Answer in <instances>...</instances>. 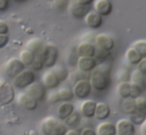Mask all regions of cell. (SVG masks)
Returning <instances> with one entry per match:
<instances>
[{
  "mask_svg": "<svg viewBox=\"0 0 146 135\" xmlns=\"http://www.w3.org/2000/svg\"><path fill=\"white\" fill-rule=\"evenodd\" d=\"M111 68L110 65L101 63L92 70L90 83L92 88L98 91L108 89L111 83Z\"/></svg>",
  "mask_w": 146,
  "mask_h": 135,
  "instance_id": "obj_1",
  "label": "cell"
},
{
  "mask_svg": "<svg viewBox=\"0 0 146 135\" xmlns=\"http://www.w3.org/2000/svg\"><path fill=\"white\" fill-rule=\"evenodd\" d=\"M41 130L44 134L64 135L66 133L67 127L56 118L48 117L41 122Z\"/></svg>",
  "mask_w": 146,
  "mask_h": 135,
  "instance_id": "obj_2",
  "label": "cell"
},
{
  "mask_svg": "<svg viewBox=\"0 0 146 135\" xmlns=\"http://www.w3.org/2000/svg\"><path fill=\"white\" fill-rule=\"evenodd\" d=\"M38 57L41 59L44 66L46 68H53L58 60V50L57 47L53 44L44 45L42 52Z\"/></svg>",
  "mask_w": 146,
  "mask_h": 135,
  "instance_id": "obj_3",
  "label": "cell"
},
{
  "mask_svg": "<svg viewBox=\"0 0 146 135\" xmlns=\"http://www.w3.org/2000/svg\"><path fill=\"white\" fill-rule=\"evenodd\" d=\"M14 79V84L16 88L19 89H24L27 88L35 80L34 73L29 70H23L21 72L16 75Z\"/></svg>",
  "mask_w": 146,
  "mask_h": 135,
  "instance_id": "obj_4",
  "label": "cell"
},
{
  "mask_svg": "<svg viewBox=\"0 0 146 135\" xmlns=\"http://www.w3.org/2000/svg\"><path fill=\"white\" fill-rule=\"evenodd\" d=\"M14 99L13 87L5 80L0 81V105H7Z\"/></svg>",
  "mask_w": 146,
  "mask_h": 135,
  "instance_id": "obj_5",
  "label": "cell"
},
{
  "mask_svg": "<svg viewBox=\"0 0 146 135\" xmlns=\"http://www.w3.org/2000/svg\"><path fill=\"white\" fill-rule=\"evenodd\" d=\"M24 70V65L20 60L12 58L7 61L4 66V72L7 77L14 78L16 75Z\"/></svg>",
  "mask_w": 146,
  "mask_h": 135,
  "instance_id": "obj_6",
  "label": "cell"
},
{
  "mask_svg": "<svg viewBox=\"0 0 146 135\" xmlns=\"http://www.w3.org/2000/svg\"><path fill=\"white\" fill-rule=\"evenodd\" d=\"M91 86L90 81L87 80H81L76 83L74 88V94L79 99L88 97L91 92Z\"/></svg>",
  "mask_w": 146,
  "mask_h": 135,
  "instance_id": "obj_7",
  "label": "cell"
},
{
  "mask_svg": "<svg viewBox=\"0 0 146 135\" xmlns=\"http://www.w3.org/2000/svg\"><path fill=\"white\" fill-rule=\"evenodd\" d=\"M27 94L37 101L44 100L46 96L45 87L41 82H33L27 87Z\"/></svg>",
  "mask_w": 146,
  "mask_h": 135,
  "instance_id": "obj_8",
  "label": "cell"
},
{
  "mask_svg": "<svg viewBox=\"0 0 146 135\" xmlns=\"http://www.w3.org/2000/svg\"><path fill=\"white\" fill-rule=\"evenodd\" d=\"M116 134L134 135L135 134V128L134 124L128 119H121L117 122L115 126Z\"/></svg>",
  "mask_w": 146,
  "mask_h": 135,
  "instance_id": "obj_9",
  "label": "cell"
},
{
  "mask_svg": "<svg viewBox=\"0 0 146 135\" xmlns=\"http://www.w3.org/2000/svg\"><path fill=\"white\" fill-rule=\"evenodd\" d=\"M17 101L19 105L26 110H34L38 106V101L36 100L34 97L27 93L19 94L17 98Z\"/></svg>",
  "mask_w": 146,
  "mask_h": 135,
  "instance_id": "obj_10",
  "label": "cell"
},
{
  "mask_svg": "<svg viewBox=\"0 0 146 135\" xmlns=\"http://www.w3.org/2000/svg\"><path fill=\"white\" fill-rule=\"evenodd\" d=\"M69 8L71 14L78 19H81L85 17L90 10L89 6L83 5V4L76 2L75 0L72 1V3H71Z\"/></svg>",
  "mask_w": 146,
  "mask_h": 135,
  "instance_id": "obj_11",
  "label": "cell"
},
{
  "mask_svg": "<svg viewBox=\"0 0 146 135\" xmlns=\"http://www.w3.org/2000/svg\"><path fill=\"white\" fill-rule=\"evenodd\" d=\"M77 65L80 70L87 72L94 70L97 65V62L94 57H79Z\"/></svg>",
  "mask_w": 146,
  "mask_h": 135,
  "instance_id": "obj_12",
  "label": "cell"
},
{
  "mask_svg": "<svg viewBox=\"0 0 146 135\" xmlns=\"http://www.w3.org/2000/svg\"><path fill=\"white\" fill-rule=\"evenodd\" d=\"M96 43L98 48L111 51L114 48L115 43L111 36L106 34H98L96 38Z\"/></svg>",
  "mask_w": 146,
  "mask_h": 135,
  "instance_id": "obj_13",
  "label": "cell"
},
{
  "mask_svg": "<svg viewBox=\"0 0 146 135\" xmlns=\"http://www.w3.org/2000/svg\"><path fill=\"white\" fill-rule=\"evenodd\" d=\"M94 9L101 16H108L112 12L113 5L109 0H96L94 4Z\"/></svg>",
  "mask_w": 146,
  "mask_h": 135,
  "instance_id": "obj_14",
  "label": "cell"
},
{
  "mask_svg": "<svg viewBox=\"0 0 146 135\" xmlns=\"http://www.w3.org/2000/svg\"><path fill=\"white\" fill-rule=\"evenodd\" d=\"M86 24L92 28H98L102 26V16L100 15L96 11H88L85 16Z\"/></svg>",
  "mask_w": 146,
  "mask_h": 135,
  "instance_id": "obj_15",
  "label": "cell"
},
{
  "mask_svg": "<svg viewBox=\"0 0 146 135\" xmlns=\"http://www.w3.org/2000/svg\"><path fill=\"white\" fill-rule=\"evenodd\" d=\"M60 80L53 71L46 72L43 75V83L48 89H54L59 85Z\"/></svg>",
  "mask_w": 146,
  "mask_h": 135,
  "instance_id": "obj_16",
  "label": "cell"
},
{
  "mask_svg": "<svg viewBox=\"0 0 146 135\" xmlns=\"http://www.w3.org/2000/svg\"><path fill=\"white\" fill-rule=\"evenodd\" d=\"M96 104L95 101L91 99L84 101L81 106V112L83 116L87 118H91L94 117Z\"/></svg>",
  "mask_w": 146,
  "mask_h": 135,
  "instance_id": "obj_17",
  "label": "cell"
},
{
  "mask_svg": "<svg viewBox=\"0 0 146 135\" xmlns=\"http://www.w3.org/2000/svg\"><path fill=\"white\" fill-rule=\"evenodd\" d=\"M96 48L89 43H81L77 48V55L79 57H94Z\"/></svg>",
  "mask_w": 146,
  "mask_h": 135,
  "instance_id": "obj_18",
  "label": "cell"
},
{
  "mask_svg": "<svg viewBox=\"0 0 146 135\" xmlns=\"http://www.w3.org/2000/svg\"><path fill=\"white\" fill-rule=\"evenodd\" d=\"M74 112V106L71 102H64L58 106L57 109V115L58 118L61 120L66 119L69 115Z\"/></svg>",
  "mask_w": 146,
  "mask_h": 135,
  "instance_id": "obj_19",
  "label": "cell"
},
{
  "mask_svg": "<svg viewBox=\"0 0 146 135\" xmlns=\"http://www.w3.org/2000/svg\"><path fill=\"white\" fill-rule=\"evenodd\" d=\"M111 109L106 103L99 102L96 104L94 116L99 120H104L110 116Z\"/></svg>",
  "mask_w": 146,
  "mask_h": 135,
  "instance_id": "obj_20",
  "label": "cell"
},
{
  "mask_svg": "<svg viewBox=\"0 0 146 135\" xmlns=\"http://www.w3.org/2000/svg\"><path fill=\"white\" fill-rule=\"evenodd\" d=\"M27 49L32 52L34 55L39 56L40 54L42 52V50L44 48V45L42 43V41L38 38H32L30 41H28L27 44Z\"/></svg>",
  "mask_w": 146,
  "mask_h": 135,
  "instance_id": "obj_21",
  "label": "cell"
},
{
  "mask_svg": "<svg viewBox=\"0 0 146 135\" xmlns=\"http://www.w3.org/2000/svg\"><path fill=\"white\" fill-rule=\"evenodd\" d=\"M96 134L98 135H115L116 134V128L111 122H103L97 127Z\"/></svg>",
  "mask_w": 146,
  "mask_h": 135,
  "instance_id": "obj_22",
  "label": "cell"
},
{
  "mask_svg": "<svg viewBox=\"0 0 146 135\" xmlns=\"http://www.w3.org/2000/svg\"><path fill=\"white\" fill-rule=\"evenodd\" d=\"M125 57L127 61L132 65H137L143 58V56L134 48H131L127 51Z\"/></svg>",
  "mask_w": 146,
  "mask_h": 135,
  "instance_id": "obj_23",
  "label": "cell"
},
{
  "mask_svg": "<svg viewBox=\"0 0 146 135\" xmlns=\"http://www.w3.org/2000/svg\"><path fill=\"white\" fill-rule=\"evenodd\" d=\"M131 80L133 83L138 84L141 85L143 88H145V74H143L138 69H135L133 70L131 75Z\"/></svg>",
  "mask_w": 146,
  "mask_h": 135,
  "instance_id": "obj_24",
  "label": "cell"
},
{
  "mask_svg": "<svg viewBox=\"0 0 146 135\" xmlns=\"http://www.w3.org/2000/svg\"><path fill=\"white\" fill-rule=\"evenodd\" d=\"M81 115L77 112H74L66 119H64V121H65V124L71 128L77 127L80 124V123H81Z\"/></svg>",
  "mask_w": 146,
  "mask_h": 135,
  "instance_id": "obj_25",
  "label": "cell"
},
{
  "mask_svg": "<svg viewBox=\"0 0 146 135\" xmlns=\"http://www.w3.org/2000/svg\"><path fill=\"white\" fill-rule=\"evenodd\" d=\"M122 109L125 113L131 114L136 110V105H135V99L131 97L124 98V100L122 104Z\"/></svg>",
  "mask_w": 146,
  "mask_h": 135,
  "instance_id": "obj_26",
  "label": "cell"
},
{
  "mask_svg": "<svg viewBox=\"0 0 146 135\" xmlns=\"http://www.w3.org/2000/svg\"><path fill=\"white\" fill-rule=\"evenodd\" d=\"M19 58V60L22 62V63L24 65H31L34 60L35 59L36 56L32 52L27 49L24 50V51L20 53Z\"/></svg>",
  "mask_w": 146,
  "mask_h": 135,
  "instance_id": "obj_27",
  "label": "cell"
},
{
  "mask_svg": "<svg viewBox=\"0 0 146 135\" xmlns=\"http://www.w3.org/2000/svg\"><path fill=\"white\" fill-rule=\"evenodd\" d=\"M118 93L122 98H127L130 97V90H131V82H121L117 87Z\"/></svg>",
  "mask_w": 146,
  "mask_h": 135,
  "instance_id": "obj_28",
  "label": "cell"
},
{
  "mask_svg": "<svg viewBox=\"0 0 146 135\" xmlns=\"http://www.w3.org/2000/svg\"><path fill=\"white\" fill-rule=\"evenodd\" d=\"M129 116L130 120L134 124L137 125H141L143 122H145L146 119V114L139 110H137V109L133 113L129 114Z\"/></svg>",
  "mask_w": 146,
  "mask_h": 135,
  "instance_id": "obj_29",
  "label": "cell"
},
{
  "mask_svg": "<svg viewBox=\"0 0 146 135\" xmlns=\"http://www.w3.org/2000/svg\"><path fill=\"white\" fill-rule=\"evenodd\" d=\"M53 67H54V68L52 71L56 75V76L58 77L61 82L67 79V78L68 77V72L65 66L62 65H54Z\"/></svg>",
  "mask_w": 146,
  "mask_h": 135,
  "instance_id": "obj_30",
  "label": "cell"
},
{
  "mask_svg": "<svg viewBox=\"0 0 146 135\" xmlns=\"http://www.w3.org/2000/svg\"><path fill=\"white\" fill-rule=\"evenodd\" d=\"M57 94L59 100L64 101V102L71 100L74 97V92L68 88H61V90L57 91Z\"/></svg>",
  "mask_w": 146,
  "mask_h": 135,
  "instance_id": "obj_31",
  "label": "cell"
},
{
  "mask_svg": "<svg viewBox=\"0 0 146 135\" xmlns=\"http://www.w3.org/2000/svg\"><path fill=\"white\" fill-rule=\"evenodd\" d=\"M110 56H111V52L108 50L101 48H98V49L96 48V52L94 57H95L94 58L97 60V61H99L101 62H104L106 60H108Z\"/></svg>",
  "mask_w": 146,
  "mask_h": 135,
  "instance_id": "obj_32",
  "label": "cell"
},
{
  "mask_svg": "<svg viewBox=\"0 0 146 135\" xmlns=\"http://www.w3.org/2000/svg\"><path fill=\"white\" fill-rule=\"evenodd\" d=\"M144 88L138 84L131 82V90H130V97L135 99L141 96L143 92Z\"/></svg>",
  "mask_w": 146,
  "mask_h": 135,
  "instance_id": "obj_33",
  "label": "cell"
},
{
  "mask_svg": "<svg viewBox=\"0 0 146 135\" xmlns=\"http://www.w3.org/2000/svg\"><path fill=\"white\" fill-rule=\"evenodd\" d=\"M133 48L143 57L146 55V41L145 39L139 40L134 43Z\"/></svg>",
  "mask_w": 146,
  "mask_h": 135,
  "instance_id": "obj_34",
  "label": "cell"
},
{
  "mask_svg": "<svg viewBox=\"0 0 146 135\" xmlns=\"http://www.w3.org/2000/svg\"><path fill=\"white\" fill-rule=\"evenodd\" d=\"M135 105H136V109L141 112L145 113L146 112V99L144 97L141 96L138 97L135 99Z\"/></svg>",
  "mask_w": 146,
  "mask_h": 135,
  "instance_id": "obj_35",
  "label": "cell"
},
{
  "mask_svg": "<svg viewBox=\"0 0 146 135\" xmlns=\"http://www.w3.org/2000/svg\"><path fill=\"white\" fill-rule=\"evenodd\" d=\"M31 65L32 69L36 71L41 70L43 69V68L44 67V63H43L42 61H41V59L39 57H38L37 58H35V59L34 60V61H33Z\"/></svg>",
  "mask_w": 146,
  "mask_h": 135,
  "instance_id": "obj_36",
  "label": "cell"
},
{
  "mask_svg": "<svg viewBox=\"0 0 146 135\" xmlns=\"http://www.w3.org/2000/svg\"><path fill=\"white\" fill-rule=\"evenodd\" d=\"M56 7L60 10L65 9L69 5L71 0H54Z\"/></svg>",
  "mask_w": 146,
  "mask_h": 135,
  "instance_id": "obj_37",
  "label": "cell"
},
{
  "mask_svg": "<svg viewBox=\"0 0 146 135\" xmlns=\"http://www.w3.org/2000/svg\"><path fill=\"white\" fill-rule=\"evenodd\" d=\"M129 78V73H128V72L126 70H123L119 73L118 80H119L121 82H126V81H128Z\"/></svg>",
  "mask_w": 146,
  "mask_h": 135,
  "instance_id": "obj_38",
  "label": "cell"
},
{
  "mask_svg": "<svg viewBox=\"0 0 146 135\" xmlns=\"http://www.w3.org/2000/svg\"><path fill=\"white\" fill-rule=\"evenodd\" d=\"M138 68L137 69L138 70L141 71L143 74H146V58L145 57H143L141 61L138 63Z\"/></svg>",
  "mask_w": 146,
  "mask_h": 135,
  "instance_id": "obj_39",
  "label": "cell"
},
{
  "mask_svg": "<svg viewBox=\"0 0 146 135\" xmlns=\"http://www.w3.org/2000/svg\"><path fill=\"white\" fill-rule=\"evenodd\" d=\"M9 41V37L7 34H0V48H2L7 45Z\"/></svg>",
  "mask_w": 146,
  "mask_h": 135,
  "instance_id": "obj_40",
  "label": "cell"
},
{
  "mask_svg": "<svg viewBox=\"0 0 146 135\" xmlns=\"http://www.w3.org/2000/svg\"><path fill=\"white\" fill-rule=\"evenodd\" d=\"M9 31V28L7 23L0 20V34H7Z\"/></svg>",
  "mask_w": 146,
  "mask_h": 135,
  "instance_id": "obj_41",
  "label": "cell"
},
{
  "mask_svg": "<svg viewBox=\"0 0 146 135\" xmlns=\"http://www.w3.org/2000/svg\"><path fill=\"white\" fill-rule=\"evenodd\" d=\"M9 6V0H0V11H4Z\"/></svg>",
  "mask_w": 146,
  "mask_h": 135,
  "instance_id": "obj_42",
  "label": "cell"
},
{
  "mask_svg": "<svg viewBox=\"0 0 146 135\" xmlns=\"http://www.w3.org/2000/svg\"><path fill=\"white\" fill-rule=\"evenodd\" d=\"M48 100L50 102H53V103H56V102H59V98H58V94H57V92H52V94H51L48 97Z\"/></svg>",
  "mask_w": 146,
  "mask_h": 135,
  "instance_id": "obj_43",
  "label": "cell"
},
{
  "mask_svg": "<svg viewBox=\"0 0 146 135\" xmlns=\"http://www.w3.org/2000/svg\"><path fill=\"white\" fill-rule=\"evenodd\" d=\"M81 135H96V132L91 128H85L82 130L81 133Z\"/></svg>",
  "mask_w": 146,
  "mask_h": 135,
  "instance_id": "obj_44",
  "label": "cell"
},
{
  "mask_svg": "<svg viewBox=\"0 0 146 135\" xmlns=\"http://www.w3.org/2000/svg\"><path fill=\"white\" fill-rule=\"evenodd\" d=\"M76 2L79 3V4H83V5L89 6L92 4L94 1V0H75Z\"/></svg>",
  "mask_w": 146,
  "mask_h": 135,
  "instance_id": "obj_45",
  "label": "cell"
},
{
  "mask_svg": "<svg viewBox=\"0 0 146 135\" xmlns=\"http://www.w3.org/2000/svg\"><path fill=\"white\" fill-rule=\"evenodd\" d=\"M66 134H67V135H73V134L78 135V132H76V131L74 130V129H72V130H69V131L67 130Z\"/></svg>",
  "mask_w": 146,
  "mask_h": 135,
  "instance_id": "obj_46",
  "label": "cell"
},
{
  "mask_svg": "<svg viewBox=\"0 0 146 135\" xmlns=\"http://www.w3.org/2000/svg\"><path fill=\"white\" fill-rule=\"evenodd\" d=\"M141 132H142V133H143V134H145V121L144 122H143L142 124H141Z\"/></svg>",
  "mask_w": 146,
  "mask_h": 135,
  "instance_id": "obj_47",
  "label": "cell"
},
{
  "mask_svg": "<svg viewBox=\"0 0 146 135\" xmlns=\"http://www.w3.org/2000/svg\"><path fill=\"white\" fill-rule=\"evenodd\" d=\"M12 1H15L17 3H24V2H27V1L29 0H12Z\"/></svg>",
  "mask_w": 146,
  "mask_h": 135,
  "instance_id": "obj_48",
  "label": "cell"
},
{
  "mask_svg": "<svg viewBox=\"0 0 146 135\" xmlns=\"http://www.w3.org/2000/svg\"><path fill=\"white\" fill-rule=\"evenodd\" d=\"M47 1H54V0H47Z\"/></svg>",
  "mask_w": 146,
  "mask_h": 135,
  "instance_id": "obj_49",
  "label": "cell"
}]
</instances>
